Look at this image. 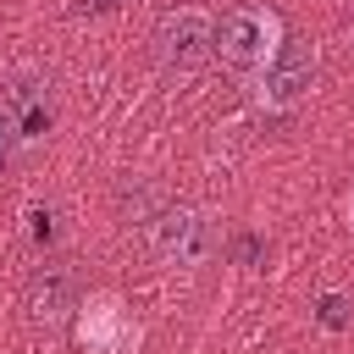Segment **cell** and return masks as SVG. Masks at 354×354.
<instances>
[{
	"label": "cell",
	"instance_id": "cell-5",
	"mask_svg": "<svg viewBox=\"0 0 354 354\" xmlns=\"http://www.w3.org/2000/svg\"><path fill=\"white\" fill-rule=\"evenodd\" d=\"M0 122L11 133V149H33L50 138V88L33 72H17L0 83Z\"/></svg>",
	"mask_w": 354,
	"mask_h": 354
},
{
	"label": "cell",
	"instance_id": "cell-6",
	"mask_svg": "<svg viewBox=\"0 0 354 354\" xmlns=\"http://www.w3.org/2000/svg\"><path fill=\"white\" fill-rule=\"evenodd\" d=\"M77 293H83V282H77V271L66 260H44L28 277V310H33V321H66L77 310Z\"/></svg>",
	"mask_w": 354,
	"mask_h": 354
},
{
	"label": "cell",
	"instance_id": "cell-1",
	"mask_svg": "<svg viewBox=\"0 0 354 354\" xmlns=\"http://www.w3.org/2000/svg\"><path fill=\"white\" fill-rule=\"evenodd\" d=\"M144 227H149V254L160 266H177V271L210 260V249H216V221L194 205H160Z\"/></svg>",
	"mask_w": 354,
	"mask_h": 354
},
{
	"label": "cell",
	"instance_id": "cell-7",
	"mask_svg": "<svg viewBox=\"0 0 354 354\" xmlns=\"http://www.w3.org/2000/svg\"><path fill=\"white\" fill-rule=\"evenodd\" d=\"M321 326H332V332L348 326V299H343V293H326V299H321Z\"/></svg>",
	"mask_w": 354,
	"mask_h": 354
},
{
	"label": "cell",
	"instance_id": "cell-2",
	"mask_svg": "<svg viewBox=\"0 0 354 354\" xmlns=\"http://www.w3.org/2000/svg\"><path fill=\"white\" fill-rule=\"evenodd\" d=\"M277 44H282V28H277V17H271L266 6H238V11H227L221 28H216V55H221L238 77H254V72L277 55Z\"/></svg>",
	"mask_w": 354,
	"mask_h": 354
},
{
	"label": "cell",
	"instance_id": "cell-4",
	"mask_svg": "<svg viewBox=\"0 0 354 354\" xmlns=\"http://www.w3.org/2000/svg\"><path fill=\"white\" fill-rule=\"evenodd\" d=\"M149 44H155V61L183 77V72H199L216 55V22H210V11L183 6V11H166L155 22V39Z\"/></svg>",
	"mask_w": 354,
	"mask_h": 354
},
{
	"label": "cell",
	"instance_id": "cell-3",
	"mask_svg": "<svg viewBox=\"0 0 354 354\" xmlns=\"http://www.w3.org/2000/svg\"><path fill=\"white\" fill-rule=\"evenodd\" d=\"M315 72H321V55L310 39H282L277 55L254 72V100L266 111H293L310 88H315Z\"/></svg>",
	"mask_w": 354,
	"mask_h": 354
},
{
	"label": "cell",
	"instance_id": "cell-9",
	"mask_svg": "<svg viewBox=\"0 0 354 354\" xmlns=\"http://www.w3.org/2000/svg\"><path fill=\"white\" fill-rule=\"evenodd\" d=\"M122 0H77V11H116Z\"/></svg>",
	"mask_w": 354,
	"mask_h": 354
},
{
	"label": "cell",
	"instance_id": "cell-8",
	"mask_svg": "<svg viewBox=\"0 0 354 354\" xmlns=\"http://www.w3.org/2000/svg\"><path fill=\"white\" fill-rule=\"evenodd\" d=\"M50 232H55V227H50V210H33V238L50 243Z\"/></svg>",
	"mask_w": 354,
	"mask_h": 354
}]
</instances>
